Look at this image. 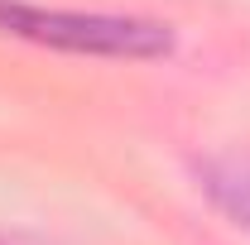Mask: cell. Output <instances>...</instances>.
<instances>
[{
  "mask_svg": "<svg viewBox=\"0 0 250 245\" xmlns=\"http://www.w3.org/2000/svg\"><path fill=\"white\" fill-rule=\"evenodd\" d=\"M0 34L29 39L39 48H58L77 58H125V62H154L168 58L178 34L164 20L140 15H96V10H43L24 0H0Z\"/></svg>",
  "mask_w": 250,
  "mask_h": 245,
  "instance_id": "1",
  "label": "cell"
},
{
  "mask_svg": "<svg viewBox=\"0 0 250 245\" xmlns=\"http://www.w3.org/2000/svg\"><path fill=\"white\" fill-rule=\"evenodd\" d=\"M197 187L231 226L250 231V149L207 154L197 163Z\"/></svg>",
  "mask_w": 250,
  "mask_h": 245,
  "instance_id": "2",
  "label": "cell"
},
{
  "mask_svg": "<svg viewBox=\"0 0 250 245\" xmlns=\"http://www.w3.org/2000/svg\"><path fill=\"white\" fill-rule=\"evenodd\" d=\"M0 245H34V241H24V236H0Z\"/></svg>",
  "mask_w": 250,
  "mask_h": 245,
  "instance_id": "3",
  "label": "cell"
}]
</instances>
